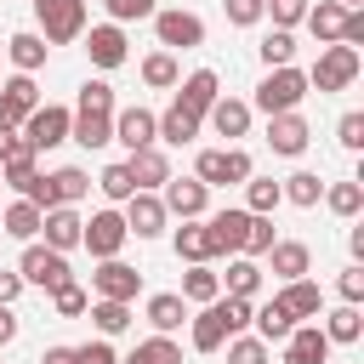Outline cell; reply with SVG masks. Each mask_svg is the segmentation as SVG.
<instances>
[{
  "instance_id": "cell-55",
  "label": "cell",
  "mask_w": 364,
  "mask_h": 364,
  "mask_svg": "<svg viewBox=\"0 0 364 364\" xmlns=\"http://www.w3.org/2000/svg\"><path fill=\"white\" fill-rule=\"evenodd\" d=\"M341 296H347L353 307L364 301V267H347V273H341Z\"/></svg>"
},
{
  "instance_id": "cell-41",
  "label": "cell",
  "mask_w": 364,
  "mask_h": 364,
  "mask_svg": "<svg viewBox=\"0 0 364 364\" xmlns=\"http://www.w3.org/2000/svg\"><path fill=\"white\" fill-rule=\"evenodd\" d=\"M324 336H330V341H358V336H364L358 307H353V301H347V307H336V313H330V324H324Z\"/></svg>"
},
{
  "instance_id": "cell-29",
  "label": "cell",
  "mask_w": 364,
  "mask_h": 364,
  "mask_svg": "<svg viewBox=\"0 0 364 364\" xmlns=\"http://www.w3.org/2000/svg\"><path fill=\"white\" fill-rule=\"evenodd\" d=\"M279 199H284V188H279L273 176H245V210H250V216H273Z\"/></svg>"
},
{
  "instance_id": "cell-36",
  "label": "cell",
  "mask_w": 364,
  "mask_h": 364,
  "mask_svg": "<svg viewBox=\"0 0 364 364\" xmlns=\"http://www.w3.org/2000/svg\"><path fill=\"white\" fill-rule=\"evenodd\" d=\"M279 188H284V199H290V205H301V210H313V205L324 199V182H318L313 171H296V176H290V182H279Z\"/></svg>"
},
{
  "instance_id": "cell-53",
  "label": "cell",
  "mask_w": 364,
  "mask_h": 364,
  "mask_svg": "<svg viewBox=\"0 0 364 364\" xmlns=\"http://www.w3.org/2000/svg\"><path fill=\"white\" fill-rule=\"evenodd\" d=\"M336 136H341V148H364V114H341Z\"/></svg>"
},
{
  "instance_id": "cell-14",
  "label": "cell",
  "mask_w": 364,
  "mask_h": 364,
  "mask_svg": "<svg viewBox=\"0 0 364 364\" xmlns=\"http://www.w3.org/2000/svg\"><path fill=\"white\" fill-rule=\"evenodd\" d=\"M125 171H131V182H136L142 193H154V188H165V182H171V159H165L154 142H148V148H136V154L125 159Z\"/></svg>"
},
{
  "instance_id": "cell-47",
  "label": "cell",
  "mask_w": 364,
  "mask_h": 364,
  "mask_svg": "<svg viewBox=\"0 0 364 364\" xmlns=\"http://www.w3.org/2000/svg\"><path fill=\"white\" fill-rule=\"evenodd\" d=\"M267 245H273V222H267V216H250V228H245V245H239V256H267Z\"/></svg>"
},
{
  "instance_id": "cell-26",
  "label": "cell",
  "mask_w": 364,
  "mask_h": 364,
  "mask_svg": "<svg viewBox=\"0 0 364 364\" xmlns=\"http://www.w3.org/2000/svg\"><path fill=\"white\" fill-rule=\"evenodd\" d=\"M290 318H313L318 307H324V296H318V284H307V279H284V290L273 296Z\"/></svg>"
},
{
  "instance_id": "cell-3",
  "label": "cell",
  "mask_w": 364,
  "mask_h": 364,
  "mask_svg": "<svg viewBox=\"0 0 364 364\" xmlns=\"http://www.w3.org/2000/svg\"><path fill=\"white\" fill-rule=\"evenodd\" d=\"M301 97H307V74L290 68V63H284V68H267V80L256 85V108H262V114H290Z\"/></svg>"
},
{
  "instance_id": "cell-59",
  "label": "cell",
  "mask_w": 364,
  "mask_h": 364,
  "mask_svg": "<svg viewBox=\"0 0 364 364\" xmlns=\"http://www.w3.org/2000/svg\"><path fill=\"white\" fill-rule=\"evenodd\" d=\"M11 142H17V131H11V125H0V159L11 154Z\"/></svg>"
},
{
  "instance_id": "cell-8",
  "label": "cell",
  "mask_w": 364,
  "mask_h": 364,
  "mask_svg": "<svg viewBox=\"0 0 364 364\" xmlns=\"http://www.w3.org/2000/svg\"><path fill=\"white\" fill-rule=\"evenodd\" d=\"M91 284H97V296H102V301H136L142 273H136V267H125L119 256H102V267L91 273Z\"/></svg>"
},
{
  "instance_id": "cell-49",
  "label": "cell",
  "mask_w": 364,
  "mask_h": 364,
  "mask_svg": "<svg viewBox=\"0 0 364 364\" xmlns=\"http://www.w3.org/2000/svg\"><path fill=\"white\" fill-rule=\"evenodd\" d=\"M51 301H57V313H63V318H74V313H85V307H91V301H85V290H80L74 279H68V284H57V290H51Z\"/></svg>"
},
{
  "instance_id": "cell-22",
  "label": "cell",
  "mask_w": 364,
  "mask_h": 364,
  "mask_svg": "<svg viewBox=\"0 0 364 364\" xmlns=\"http://www.w3.org/2000/svg\"><path fill=\"white\" fill-rule=\"evenodd\" d=\"M341 23H347V6H341V0H318V6H307V28H313L318 46H336V40H341Z\"/></svg>"
},
{
  "instance_id": "cell-43",
  "label": "cell",
  "mask_w": 364,
  "mask_h": 364,
  "mask_svg": "<svg viewBox=\"0 0 364 364\" xmlns=\"http://www.w3.org/2000/svg\"><path fill=\"white\" fill-rule=\"evenodd\" d=\"M216 313H222V324H228V336H239L245 324H250V296H216Z\"/></svg>"
},
{
  "instance_id": "cell-23",
  "label": "cell",
  "mask_w": 364,
  "mask_h": 364,
  "mask_svg": "<svg viewBox=\"0 0 364 364\" xmlns=\"http://www.w3.org/2000/svg\"><path fill=\"white\" fill-rule=\"evenodd\" d=\"M176 102H182L188 114H199V119H205V114H210V102H216V74H210V68H193V74L182 80V91H176Z\"/></svg>"
},
{
  "instance_id": "cell-6",
  "label": "cell",
  "mask_w": 364,
  "mask_h": 364,
  "mask_svg": "<svg viewBox=\"0 0 364 364\" xmlns=\"http://www.w3.org/2000/svg\"><path fill=\"white\" fill-rule=\"evenodd\" d=\"M125 239H131V228H125V216H119V210H97V216L80 228V245H85L97 262H102V256H119V245H125Z\"/></svg>"
},
{
  "instance_id": "cell-50",
  "label": "cell",
  "mask_w": 364,
  "mask_h": 364,
  "mask_svg": "<svg viewBox=\"0 0 364 364\" xmlns=\"http://www.w3.org/2000/svg\"><path fill=\"white\" fill-rule=\"evenodd\" d=\"M262 11H273V28H290L307 17V0H262Z\"/></svg>"
},
{
  "instance_id": "cell-46",
  "label": "cell",
  "mask_w": 364,
  "mask_h": 364,
  "mask_svg": "<svg viewBox=\"0 0 364 364\" xmlns=\"http://www.w3.org/2000/svg\"><path fill=\"white\" fill-rule=\"evenodd\" d=\"M97 188H102L108 199H131V193H136V182H131V171H125V159H119V165H108V171L97 176Z\"/></svg>"
},
{
  "instance_id": "cell-18",
  "label": "cell",
  "mask_w": 364,
  "mask_h": 364,
  "mask_svg": "<svg viewBox=\"0 0 364 364\" xmlns=\"http://www.w3.org/2000/svg\"><path fill=\"white\" fill-rule=\"evenodd\" d=\"M114 142H125L131 154H136V148H148V142H159L154 114H148V108H125V114H114Z\"/></svg>"
},
{
  "instance_id": "cell-28",
  "label": "cell",
  "mask_w": 364,
  "mask_h": 364,
  "mask_svg": "<svg viewBox=\"0 0 364 364\" xmlns=\"http://www.w3.org/2000/svg\"><path fill=\"white\" fill-rule=\"evenodd\" d=\"M245 228H250V210H216V216H210V239H216V250H222V256L239 250V245H245Z\"/></svg>"
},
{
  "instance_id": "cell-25",
  "label": "cell",
  "mask_w": 364,
  "mask_h": 364,
  "mask_svg": "<svg viewBox=\"0 0 364 364\" xmlns=\"http://www.w3.org/2000/svg\"><path fill=\"white\" fill-rule=\"evenodd\" d=\"M154 131H159V142H171V148H182V142H193L199 136V114H188L182 102H171L159 119H154Z\"/></svg>"
},
{
  "instance_id": "cell-20",
  "label": "cell",
  "mask_w": 364,
  "mask_h": 364,
  "mask_svg": "<svg viewBox=\"0 0 364 364\" xmlns=\"http://www.w3.org/2000/svg\"><path fill=\"white\" fill-rule=\"evenodd\" d=\"M85 51H91L97 68H119V63H125V34H119V23L91 28V34H85Z\"/></svg>"
},
{
  "instance_id": "cell-54",
  "label": "cell",
  "mask_w": 364,
  "mask_h": 364,
  "mask_svg": "<svg viewBox=\"0 0 364 364\" xmlns=\"http://www.w3.org/2000/svg\"><path fill=\"white\" fill-rule=\"evenodd\" d=\"M74 364H119V358L108 341H85V347H74Z\"/></svg>"
},
{
  "instance_id": "cell-1",
  "label": "cell",
  "mask_w": 364,
  "mask_h": 364,
  "mask_svg": "<svg viewBox=\"0 0 364 364\" xmlns=\"http://www.w3.org/2000/svg\"><path fill=\"white\" fill-rule=\"evenodd\" d=\"M34 17H40V40L51 46H68L85 34V0H34Z\"/></svg>"
},
{
  "instance_id": "cell-38",
  "label": "cell",
  "mask_w": 364,
  "mask_h": 364,
  "mask_svg": "<svg viewBox=\"0 0 364 364\" xmlns=\"http://www.w3.org/2000/svg\"><path fill=\"white\" fill-rule=\"evenodd\" d=\"M256 284H262V267L250 256H233L228 262V296H256Z\"/></svg>"
},
{
  "instance_id": "cell-61",
  "label": "cell",
  "mask_w": 364,
  "mask_h": 364,
  "mask_svg": "<svg viewBox=\"0 0 364 364\" xmlns=\"http://www.w3.org/2000/svg\"><path fill=\"white\" fill-rule=\"evenodd\" d=\"M0 51H6V46H0Z\"/></svg>"
},
{
  "instance_id": "cell-32",
  "label": "cell",
  "mask_w": 364,
  "mask_h": 364,
  "mask_svg": "<svg viewBox=\"0 0 364 364\" xmlns=\"http://www.w3.org/2000/svg\"><path fill=\"white\" fill-rule=\"evenodd\" d=\"M250 324H256V336H262V341H284V336L296 330V318H290V313H284L279 301L256 307V313H250Z\"/></svg>"
},
{
  "instance_id": "cell-21",
  "label": "cell",
  "mask_w": 364,
  "mask_h": 364,
  "mask_svg": "<svg viewBox=\"0 0 364 364\" xmlns=\"http://www.w3.org/2000/svg\"><path fill=\"white\" fill-rule=\"evenodd\" d=\"M267 262H273L279 279H301V273L313 267V250H307L301 239H273V245H267Z\"/></svg>"
},
{
  "instance_id": "cell-5",
  "label": "cell",
  "mask_w": 364,
  "mask_h": 364,
  "mask_svg": "<svg viewBox=\"0 0 364 364\" xmlns=\"http://www.w3.org/2000/svg\"><path fill=\"white\" fill-rule=\"evenodd\" d=\"M17 279H23V284H40V290H57V284H68L74 273H68L63 250H51V245H28L23 262H17Z\"/></svg>"
},
{
  "instance_id": "cell-39",
  "label": "cell",
  "mask_w": 364,
  "mask_h": 364,
  "mask_svg": "<svg viewBox=\"0 0 364 364\" xmlns=\"http://www.w3.org/2000/svg\"><path fill=\"white\" fill-rule=\"evenodd\" d=\"M91 318H97L102 336H119V330L131 324V301H102V296H97V301H91Z\"/></svg>"
},
{
  "instance_id": "cell-19",
  "label": "cell",
  "mask_w": 364,
  "mask_h": 364,
  "mask_svg": "<svg viewBox=\"0 0 364 364\" xmlns=\"http://www.w3.org/2000/svg\"><path fill=\"white\" fill-rule=\"evenodd\" d=\"M176 256H182V262H210V256H222L216 239H210V222L188 216V222L176 228Z\"/></svg>"
},
{
  "instance_id": "cell-16",
  "label": "cell",
  "mask_w": 364,
  "mask_h": 364,
  "mask_svg": "<svg viewBox=\"0 0 364 364\" xmlns=\"http://www.w3.org/2000/svg\"><path fill=\"white\" fill-rule=\"evenodd\" d=\"M80 228H85V222H80L74 205H51V210L40 216V233H46L51 250H74V245H80Z\"/></svg>"
},
{
  "instance_id": "cell-15",
  "label": "cell",
  "mask_w": 364,
  "mask_h": 364,
  "mask_svg": "<svg viewBox=\"0 0 364 364\" xmlns=\"http://www.w3.org/2000/svg\"><path fill=\"white\" fill-rule=\"evenodd\" d=\"M205 199H210V188H205L199 176H171V182H165V210H176L182 222H188V216H205Z\"/></svg>"
},
{
  "instance_id": "cell-56",
  "label": "cell",
  "mask_w": 364,
  "mask_h": 364,
  "mask_svg": "<svg viewBox=\"0 0 364 364\" xmlns=\"http://www.w3.org/2000/svg\"><path fill=\"white\" fill-rule=\"evenodd\" d=\"M17 336V313H11V301H0V347Z\"/></svg>"
},
{
  "instance_id": "cell-9",
  "label": "cell",
  "mask_w": 364,
  "mask_h": 364,
  "mask_svg": "<svg viewBox=\"0 0 364 364\" xmlns=\"http://www.w3.org/2000/svg\"><path fill=\"white\" fill-rule=\"evenodd\" d=\"M40 108V91H34V74H11L6 85H0V125H23L28 114Z\"/></svg>"
},
{
  "instance_id": "cell-31",
  "label": "cell",
  "mask_w": 364,
  "mask_h": 364,
  "mask_svg": "<svg viewBox=\"0 0 364 364\" xmlns=\"http://www.w3.org/2000/svg\"><path fill=\"white\" fill-rule=\"evenodd\" d=\"M222 296V279L205 267V262H193L188 273H182V301H216Z\"/></svg>"
},
{
  "instance_id": "cell-17",
  "label": "cell",
  "mask_w": 364,
  "mask_h": 364,
  "mask_svg": "<svg viewBox=\"0 0 364 364\" xmlns=\"http://www.w3.org/2000/svg\"><path fill=\"white\" fill-rule=\"evenodd\" d=\"M330 358V336L318 324H301L284 336V364H324Z\"/></svg>"
},
{
  "instance_id": "cell-51",
  "label": "cell",
  "mask_w": 364,
  "mask_h": 364,
  "mask_svg": "<svg viewBox=\"0 0 364 364\" xmlns=\"http://www.w3.org/2000/svg\"><path fill=\"white\" fill-rule=\"evenodd\" d=\"M80 108H108L114 114V85L108 80H85L80 85Z\"/></svg>"
},
{
  "instance_id": "cell-33",
  "label": "cell",
  "mask_w": 364,
  "mask_h": 364,
  "mask_svg": "<svg viewBox=\"0 0 364 364\" xmlns=\"http://www.w3.org/2000/svg\"><path fill=\"white\" fill-rule=\"evenodd\" d=\"M222 341H228V324H222L216 301H205V313L193 318V347H199V353H216Z\"/></svg>"
},
{
  "instance_id": "cell-34",
  "label": "cell",
  "mask_w": 364,
  "mask_h": 364,
  "mask_svg": "<svg viewBox=\"0 0 364 364\" xmlns=\"http://www.w3.org/2000/svg\"><path fill=\"white\" fill-rule=\"evenodd\" d=\"M6 51H11L17 74H34V68L46 63V40H40V34H11V40H6Z\"/></svg>"
},
{
  "instance_id": "cell-10",
  "label": "cell",
  "mask_w": 364,
  "mask_h": 364,
  "mask_svg": "<svg viewBox=\"0 0 364 364\" xmlns=\"http://www.w3.org/2000/svg\"><path fill=\"white\" fill-rule=\"evenodd\" d=\"M154 34H159V46H205V23L193 17V11H154Z\"/></svg>"
},
{
  "instance_id": "cell-58",
  "label": "cell",
  "mask_w": 364,
  "mask_h": 364,
  "mask_svg": "<svg viewBox=\"0 0 364 364\" xmlns=\"http://www.w3.org/2000/svg\"><path fill=\"white\" fill-rule=\"evenodd\" d=\"M40 364H74V347H46V358Z\"/></svg>"
},
{
  "instance_id": "cell-24",
  "label": "cell",
  "mask_w": 364,
  "mask_h": 364,
  "mask_svg": "<svg viewBox=\"0 0 364 364\" xmlns=\"http://www.w3.org/2000/svg\"><path fill=\"white\" fill-rule=\"evenodd\" d=\"M210 125H216V136H245L250 131V102H239V97H216L210 102Z\"/></svg>"
},
{
  "instance_id": "cell-52",
  "label": "cell",
  "mask_w": 364,
  "mask_h": 364,
  "mask_svg": "<svg viewBox=\"0 0 364 364\" xmlns=\"http://www.w3.org/2000/svg\"><path fill=\"white\" fill-rule=\"evenodd\" d=\"M222 11H228V23H239V28L262 23V0H222Z\"/></svg>"
},
{
  "instance_id": "cell-42",
  "label": "cell",
  "mask_w": 364,
  "mask_h": 364,
  "mask_svg": "<svg viewBox=\"0 0 364 364\" xmlns=\"http://www.w3.org/2000/svg\"><path fill=\"white\" fill-rule=\"evenodd\" d=\"M142 80H148L154 91L176 85V57H171V51H154V57H142Z\"/></svg>"
},
{
  "instance_id": "cell-7",
  "label": "cell",
  "mask_w": 364,
  "mask_h": 364,
  "mask_svg": "<svg viewBox=\"0 0 364 364\" xmlns=\"http://www.w3.org/2000/svg\"><path fill=\"white\" fill-rule=\"evenodd\" d=\"M68 108H57V102H46V108H34L28 119H23V142L40 154V148H57V142H68Z\"/></svg>"
},
{
  "instance_id": "cell-44",
  "label": "cell",
  "mask_w": 364,
  "mask_h": 364,
  "mask_svg": "<svg viewBox=\"0 0 364 364\" xmlns=\"http://www.w3.org/2000/svg\"><path fill=\"white\" fill-rule=\"evenodd\" d=\"M228 364H267V341L262 336H228Z\"/></svg>"
},
{
  "instance_id": "cell-60",
  "label": "cell",
  "mask_w": 364,
  "mask_h": 364,
  "mask_svg": "<svg viewBox=\"0 0 364 364\" xmlns=\"http://www.w3.org/2000/svg\"><path fill=\"white\" fill-rule=\"evenodd\" d=\"M341 6H364V0H341Z\"/></svg>"
},
{
  "instance_id": "cell-45",
  "label": "cell",
  "mask_w": 364,
  "mask_h": 364,
  "mask_svg": "<svg viewBox=\"0 0 364 364\" xmlns=\"http://www.w3.org/2000/svg\"><path fill=\"white\" fill-rule=\"evenodd\" d=\"M290 57H296V40H290V28H273V34L262 40V63H267V68H284Z\"/></svg>"
},
{
  "instance_id": "cell-57",
  "label": "cell",
  "mask_w": 364,
  "mask_h": 364,
  "mask_svg": "<svg viewBox=\"0 0 364 364\" xmlns=\"http://www.w3.org/2000/svg\"><path fill=\"white\" fill-rule=\"evenodd\" d=\"M17 290H23V279L17 273H0V301H17Z\"/></svg>"
},
{
  "instance_id": "cell-37",
  "label": "cell",
  "mask_w": 364,
  "mask_h": 364,
  "mask_svg": "<svg viewBox=\"0 0 364 364\" xmlns=\"http://www.w3.org/2000/svg\"><path fill=\"white\" fill-rule=\"evenodd\" d=\"M125 364H182V347L171 336H154V341H136V353Z\"/></svg>"
},
{
  "instance_id": "cell-13",
  "label": "cell",
  "mask_w": 364,
  "mask_h": 364,
  "mask_svg": "<svg viewBox=\"0 0 364 364\" xmlns=\"http://www.w3.org/2000/svg\"><path fill=\"white\" fill-rule=\"evenodd\" d=\"M307 136H313V131H307V119H301L296 108H290V114H267V148H273V154H301Z\"/></svg>"
},
{
  "instance_id": "cell-35",
  "label": "cell",
  "mask_w": 364,
  "mask_h": 364,
  "mask_svg": "<svg viewBox=\"0 0 364 364\" xmlns=\"http://www.w3.org/2000/svg\"><path fill=\"white\" fill-rule=\"evenodd\" d=\"M182 318H188V301H182V296H154V301H148V324H154L159 336H171Z\"/></svg>"
},
{
  "instance_id": "cell-11",
  "label": "cell",
  "mask_w": 364,
  "mask_h": 364,
  "mask_svg": "<svg viewBox=\"0 0 364 364\" xmlns=\"http://www.w3.org/2000/svg\"><path fill=\"white\" fill-rule=\"evenodd\" d=\"M165 216H171V210H165V199H154V193H142V188L125 199V228H131L136 239H154V233H165Z\"/></svg>"
},
{
  "instance_id": "cell-4",
  "label": "cell",
  "mask_w": 364,
  "mask_h": 364,
  "mask_svg": "<svg viewBox=\"0 0 364 364\" xmlns=\"http://www.w3.org/2000/svg\"><path fill=\"white\" fill-rule=\"evenodd\" d=\"M193 176H199L205 188L245 182V176H250V154H245V148H205V154H199V165H193Z\"/></svg>"
},
{
  "instance_id": "cell-40",
  "label": "cell",
  "mask_w": 364,
  "mask_h": 364,
  "mask_svg": "<svg viewBox=\"0 0 364 364\" xmlns=\"http://www.w3.org/2000/svg\"><path fill=\"white\" fill-rule=\"evenodd\" d=\"M324 205H330L336 216H358V210H364V188H358V182H336V188H324Z\"/></svg>"
},
{
  "instance_id": "cell-48",
  "label": "cell",
  "mask_w": 364,
  "mask_h": 364,
  "mask_svg": "<svg viewBox=\"0 0 364 364\" xmlns=\"http://www.w3.org/2000/svg\"><path fill=\"white\" fill-rule=\"evenodd\" d=\"M102 6H108V17H114V23H142V17H154V11H159L154 0H102Z\"/></svg>"
},
{
  "instance_id": "cell-27",
  "label": "cell",
  "mask_w": 364,
  "mask_h": 364,
  "mask_svg": "<svg viewBox=\"0 0 364 364\" xmlns=\"http://www.w3.org/2000/svg\"><path fill=\"white\" fill-rule=\"evenodd\" d=\"M34 176H40V171H34V148H28V142H23V136H17V142H11V154H6V159H0V182H6V188H17V193H23V188H28V182H34Z\"/></svg>"
},
{
  "instance_id": "cell-2",
  "label": "cell",
  "mask_w": 364,
  "mask_h": 364,
  "mask_svg": "<svg viewBox=\"0 0 364 364\" xmlns=\"http://www.w3.org/2000/svg\"><path fill=\"white\" fill-rule=\"evenodd\" d=\"M358 68H364V63H358V46H341V40H336V46L318 51L307 85H318V91H347V85L358 80Z\"/></svg>"
},
{
  "instance_id": "cell-12",
  "label": "cell",
  "mask_w": 364,
  "mask_h": 364,
  "mask_svg": "<svg viewBox=\"0 0 364 364\" xmlns=\"http://www.w3.org/2000/svg\"><path fill=\"white\" fill-rule=\"evenodd\" d=\"M68 136H74L80 148H108V142H114V114H108V108H80V114L68 119Z\"/></svg>"
},
{
  "instance_id": "cell-30",
  "label": "cell",
  "mask_w": 364,
  "mask_h": 364,
  "mask_svg": "<svg viewBox=\"0 0 364 364\" xmlns=\"http://www.w3.org/2000/svg\"><path fill=\"white\" fill-rule=\"evenodd\" d=\"M40 216H46V210H40L34 199H17V205L0 216V233H11V239H34V233H40Z\"/></svg>"
}]
</instances>
